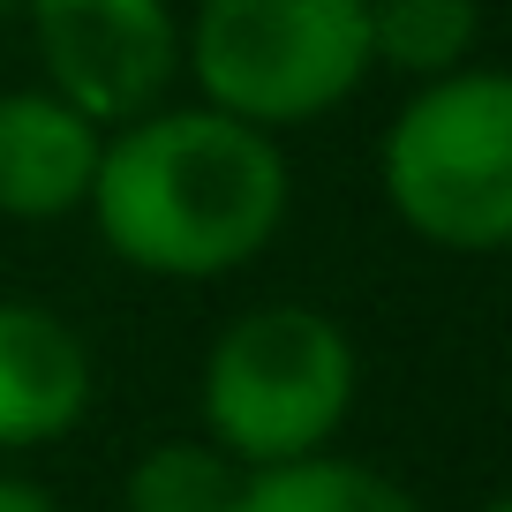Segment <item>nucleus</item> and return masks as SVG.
I'll list each match as a JSON object with an SVG mask.
<instances>
[{"label":"nucleus","mask_w":512,"mask_h":512,"mask_svg":"<svg viewBox=\"0 0 512 512\" xmlns=\"http://www.w3.org/2000/svg\"><path fill=\"white\" fill-rule=\"evenodd\" d=\"M98 234L159 279H211L249 264L287 219V159L234 113H151L98 144Z\"/></svg>","instance_id":"nucleus-1"},{"label":"nucleus","mask_w":512,"mask_h":512,"mask_svg":"<svg viewBox=\"0 0 512 512\" xmlns=\"http://www.w3.org/2000/svg\"><path fill=\"white\" fill-rule=\"evenodd\" d=\"M392 211L437 249H505L512 241V83L497 68H452L384 136Z\"/></svg>","instance_id":"nucleus-2"},{"label":"nucleus","mask_w":512,"mask_h":512,"mask_svg":"<svg viewBox=\"0 0 512 512\" xmlns=\"http://www.w3.org/2000/svg\"><path fill=\"white\" fill-rule=\"evenodd\" d=\"M189 68L249 128L317 121L369 76V0H204Z\"/></svg>","instance_id":"nucleus-3"},{"label":"nucleus","mask_w":512,"mask_h":512,"mask_svg":"<svg viewBox=\"0 0 512 512\" xmlns=\"http://www.w3.org/2000/svg\"><path fill=\"white\" fill-rule=\"evenodd\" d=\"M354 400V347L317 309H249L226 324L204 362V422L211 445L241 467H279L324 452Z\"/></svg>","instance_id":"nucleus-4"},{"label":"nucleus","mask_w":512,"mask_h":512,"mask_svg":"<svg viewBox=\"0 0 512 512\" xmlns=\"http://www.w3.org/2000/svg\"><path fill=\"white\" fill-rule=\"evenodd\" d=\"M53 98L83 121H144L174 83L181 38L166 0H31Z\"/></svg>","instance_id":"nucleus-5"},{"label":"nucleus","mask_w":512,"mask_h":512,"mask_svg":"<svg viewBox=\"0 0 512 512\" xmlns=\"http://www.w3.org/2000/svg\"><path fill=\"white\" fill-rule=\"evenodd\" d=\"M91 407V347L53 309L0 302V445H53Z\"/></svg>","instance_id":"nucleus-6"},{"label":"nucleus","mask_w":512,"mask_h":512,"mask_svg":"<svg viewBox=\"0 0 512 512\" xmlns=\"http://www.w3.org/2000/svg\"><path fill=\"white\" fill-rule=\"evenodd\" d=\"M98 121H83L53 91L0 98V211L8 219H61L91 196Z\"/></svg>","instance_id":"nucleus-7"},{"label":"nucleus","mask_w":512,"mask_h":512,"mask_svg":"<svg viewBox=\"0 0 512 512\" xmlns=\"http://www.w3.org/2000/svg\"><path fill=\"white\" fill-rule=\"evenodd\" d=\"M241 512H422V505L392 475H377V467L309 452V460L249 467V482H241Z\"/></svg>","instance_id":"nucleus-8"},{"label":"nucleus","mask_w":512,"mask_h":512,"mask_svg":"<svg viewBox=\"0 0 512 512\" xmlns=\"http://www.w3.org/2000/svg\"><path fill=\"white\" fill-rule=\"evenodd\" d=\"M475 31V0H369V61H392L407 76H452L475 53Z\"/></svg>","instance_id":"nucleus-9"},{"label":"nucleus","mask_w":512,"mask_h":512,"mask_svg":"<svg viewBox=\"0 0 512 512\" xmlns=\"http://www.w3.org/2000/svg\"><path fill=\"white\" fill-rule=\"evenodd\" d=\"M241 482L249 467L234 452L174 437L128 467V512H241Z\"/></svg>","instance_id":"nucleus-10"},{"label":"nucleus","mask_w":512,"mask_h":512,"mask_svg":"<svg viewBox=\"0 0 512 512\" xmlns=\"http://www.w3.org/2000/svg\"><path fill=\"white\" fill-rule=\"evenodd\" d=\"M0 512H61L46 490H31V482H8L0 475Z\"/></svg>","instance_id":"nucleus-11"},{"label":"nucleus","mask_w":512,"mask_h":512,"mask_svg":"<svg viewBox=\"0 0 512 512\" xmlns=\"http://www.w3.org/2000/svg\"><path fill=\"white\" fill-rule=\"evenodd\" d=\"M8 8H31V0H0V16H8Z\"/></svg>","instance_id":"nucleus-12"},{"label":"nucleus","mask_w":512,"mask_h":512,"mask_svg":"<svg viewBox=\"0 0 512 512\" xmlns=\"http://www.w3.org/2000/svg\"><path fill=\"white\" fill-rule=\"evenodd\" d=\"M482 512H512V505H482Z\"/></svg>","instance_id":"nucleus-13"}]
</instances>
